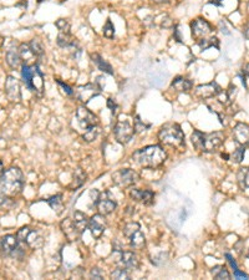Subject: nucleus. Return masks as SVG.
Listing matches in <instances>:
<instances>
[{
  "instance_id": "obj_1",
  "label": "nucleus",
  "mask_w": 249,
  "mask_h": 280,
  "mask_svg": "<svg viewBox=\"0 0 249 280\" xmlns=\"http://www.w3.org/2000/svg\"><path fill=\"white\" fill-rule=\"evenodd\" d=\"M132 161L143 168H159L167 161V152L160 145L146 146L132 153Z\"/></svg>"
},
{
  "instance_id": "obj_2",
  "label": "nucleus",
  "mask_w": 249,
  "mask_h": 280,
  "mask_svg": "<svg viewBox=\"0 0 249 280\" xmlns=\"http://www.w3.org/2000/svg\"><path fill=\"white\" fill-rule=\"evenodd\" d=\"M24 188V174L18 167H10L0 176V192L8 197L18 196Z\"/></svg>"
},
{
  "instance_id": "obj_3",
  "label": "nucleus",
  "mask_w": 249,
  "mask_h": 280,
  "mask_svg": "<svg viewBox=\"0 0 249 280\" xmlns=\"http://www.w3.org/2000/svg\"><path fill=\"white\" fill-rule=\"evenodd\" d=\"M192 145L196 149L207 153H213L217 152L224 143V134L223 132H212V134H203V132L195 130L192 136H191Z\"/></svg>"
},
{
  "instance_id": "obj_4",
  "label": "nucleus",
  "mask_w": 249,
  "mask_h": 280,
  "mask_svg": "<svg viewBox=\"0 0 249 280\" xmlns=\"http://www.w3.org/2000/svg\"><path fill=\"white\" fill-rule=\"evenodd\" d=\"M157 137L160 142L165 146L176 147V148L184 146V134L178 123H173V122L165 123L160 129Z\"/></svg>"
},
{
  "instance_id": "obj_5",
  "label": "nucleus",
  "mask_w": 249,
  "mask_h": 280,
  "mask_svg": "<svg viewBox=\"0 0 249 280\" xmlns=\"http://www.w3.org/2000/svg\"><path fill=\"white\" fill-rule=\"evenodd\" d=\"M21 76L26 87L32 92L41 96L44 90V75L39 69V64L21 66Z\"/></svg>"
},
{
  "instance_id": "obj_6",
  "label": "nucleus",
  "mask_w": 249,
  "mask_h": 280,
  "mask_svg": "<svg viewBox=\"0 0 249 280\" xmlns=\"http://www.w3.org/2000/svg\"><path fill=\"white\" fill-rule=\"evenodd\" d=\"M123 234L124 237L129 239L130 244H131L132 248L141 249L145 246L146 244V238L142 231H141L140 224L136 222H130L126 226L123 227Z\"/></svg>"
},
{
  "instance_id": "obj_7",
  "label": "nucleus",
  "mask_w": 249,
  "mask_h": 280,
  "mask_svg": "<svg viewBox=\"0 0 249 280\" xmlns=\"http://www.w3.org/2000/svg\"><path fill=\"white\" fill-rule=\"evenodd\" d=\"M191 32H192V38L197 43L204 40V39L214 37V30H213L212 25L202 18H197L191 23Z\"/></svg>"
},
{
  "instance_id": "obj_8",
  "label": "nucleus",
  "mask_w": 249,
  "mask_h": 280,
  "mask_svg": "<svg viewBox=\"0 0 249 280\" xmlns=\"http://www.w3.org/2000/svg\"><path fill=\"white\" fill-rule=\"evenodd\" d=\"M138 179H140L138 173L131 168H121L112 174V182L121 188L131 187L138 182Z\"/></svg>"
},
{
  "instance_id": "obj_9",
  "label": "nucleus",
  "mask_w": 249,
  "mask_h": 280,
  "mask_svg": "<svg viewBox=\"0 0 249 280\" xmlns=\"http://www.w3.org/2000/svg\"><path fill=\"white\" fill-rule=\"evenodd\" d=\"M19 240L16 235L8 234L0 238V254L3 257H18V253L20 252L19 248Z\"/></svg>"
},
{
  "instance_id": "obj_10",
  "label": "nucleus",
  "mask_w": 249,
  "mask_h": 280,
  "mask_svg": "<svg viewBox=\"0 0 249 280\" xmlns=\"http://www.w3.org/2000/svg\"><path fill=\"white\" fill-rule=\"evenodd\" d=\"M113 135L118 143L126 145L134 137L135 130L127 121H117V123L113 127Z\"/></svg>"
},
{
  "instance_id": "obj_11",
  "label": "nucleus",
  "mask_w": 249,
  "mask_h": 280,
  "mask_svg": "<svg viewBox=\"0 0 249 280\" xmlns=\"http://www.w3.org/2000/svg\"><path fill=\"white\" fill-rule=\"evenodd\" d=\"M96 208H98L99 213L102 215L111 214L117 208V203L113 201V198L110 196V192H100V196L96 201Z\"/></svg>"
},
{
  "instance_id": "obj_12",
  "label": "nucleus",
  "mask_w": 249,
  "mask_h": 280,
  "mask_svg": "<svg viewBox=\"0 0 249 280\" xmlns=\"http://www.w3.org/2000/svg\"><path fill=\"white\" fill-rule=\"evenodd\" d=\"M76 120L79 122L80 126L82 129H88V127L98 126L99 125V118L92 111H90L87 107L80 106L76 110Z\"/></svg>"
},
{
  "instance_id": "obj_13",
  "label": "nucleus",
  "mask_w": 249,
  "mask_h": 280,
  "mask_svg": "<svg viewBox=\"0 0 249 280\" xmlns=\"http://www.w3.org/2000/svg\"><path fill=\"white\" fill-rule=\"evenodd\" d=\"M106 220H105V215L98 214L92 215V217L88 220V227L87 229L90 231L91 235H92L95 239H99L100 237H101L102 234H104V232L106 231Z\"/></svg>"
},
{
  "instance_id": "obj_14",
  "label": "nucleus",
  "mask_w": 249,
  "mask_h": 280,
  "mask_svg": "<svg viewBox=\"0 0 249 280\" xmlns=\"http://www.w3.org/2000/svg\"><path fill=\"white\" fill-rule=\"evenodd\" d=\"M5 94L12 102H20L21 87L18 79L13 76L7 77V80H5Z\"/></svg>"
},
{
  "instance_id": "obj_15",
  "label": "nucleus",
  "mask_w": 249,
  "mask_h": 280,
  "mask_svg": "<svg viewBox=\"0 0 249 280\" xmlns=\"http://www.w3.org/2000/svg\"><path fill=\"white\" fill-rule=\"evenodd\" d=\"M222 91L217 82H208V84L199 85L196 87L195 95L202 100H211L214 99L218 94Z\"/></svg>"
},
{
  "instance_id": "obj_16",
  "label": "nucleus",
  "mask_w": 249,
  "mask_h": 280,
  "mask_svg": "<svg viewBox=\"0 0 249 280\" xmlns=\"http://www.w3.org/2000/svg\"><path fill=\"white\" fill-rule=\"evenodd\" d=\"M101 91V87H99L96 84H87L84 86H80L76 91V96L77 99L80 100L81 102L86 104V102L90 101L91 99L98 96Z\"/></svg>"
},
{
  "instance_id": "obj_17",
  "label": "nucleus",
  "mask_w": 249,
  "mask_h": 280,
  "mask_svg": "<svg viewBox=\"0 0 249 280\" xmlns=\"http://www.w3.org/2000/svg\"><path fill=\"white\" fill-rule=\"evenodd\" d=\"M60 227H61V231L64 234H65V237L68 238L70 242H75V240L79 239L80 235H81V232L79 231V228H77V226L75 224V222L71 217L65 218V220L60 223Z\"/></svg>"
},
{
  "instance_id": "obj_18",
  "label": "nucleus",
  "mask_w": 249,
  "mask_h": 280,
  "mask_svg": "<svg viewBox=\"0 0 249 280\" xmlns=\"http://www.w3.org/2000/svg\"><path fill=\"white\" fill-rule=\"evenodd\" d=\"M233 137L238 145L247 147L249 143V125L243 122L237 123L233 129Z\"/></svg>"
},
{
  "instance_id": "obj_19",
  "label": "nucleus",
  "mask_w": 249,
  "mask_h": 280,
  "mask_svg": "<svg viewBox=\"0 0 249 280\" xmlns=\"http://www.w3.org/2000/svg\"><path fill=\"white\" fill-rule=\"evenodd\" d=\"M130 197L135 202L145 204V206H151L154 202V193L149 190H131L130 191Z\"/></svg>"
},
{
  "instance_id": "obj_20",
  "label": "nucleus",
  "mask_w": 249,
  "mask_h": 280,
  "mask_svg": "<svg viewBox=\"0 0 249 280\" xmlns=\"http://www.w3.org/2000/svg\"><path fill=\"white\" fill-rule=\"evenodd\" d=\"M120 263L122 268H126L127 270H136L140 267V259L132 252H121Z\"/></svg>"
},
{
  "instance_id": "obj_21",
  "label": "nucleus",
  "mask_w": 249,
  "mask_h": 280,
  "mask_svg": "<svg viewBox=\"0 0 249 280\" xmlns=\"http://www.w3.org/2000/svg\"><path fill=\"white\" fill-rule=\"evenodd\" d=\"M25 243L32 249H39L44 245V237L39 231H34L30 228L27 232L26 238H25Z\"/></svg>"
},
{
  "instance_id": "obj_22",
  "label": "nucleus",
  "mask_w": 249,
  "mask_h": 280,
  "mask_svg": "<svg viewBox=\"0 0 249 280\" xmlns=\"http://www.w3.org/2000/svg\"><path fill=\"white\" fill-rule=\"evenodd\" d=\"M19 54H20L21 60H23V65H34L38 64V57L33 52L29 44H21L20 49H19Z\"/></svg>"
},
{
  "instance_id": "obj_23",
  "label": "nucleus",
  "mask_w": 249,
  "mask_h": 280,
  "mask_svg": "<svg viewBox=\"0 0 249 280\" xmlns=\"http://www.w3.org/2000/svg\"><path fill=\"white\" fill-rule=\"evenodd\" d=\"M171 87L174 88V91H177V92L187 94V92H190L191 90H192L193 84H192V81H191V80L186 79V77L178 76V77H176V79L173 80L172 84H171Z\"/></svg>"
},
{
  "instance_id": "obj_24",
  "label": "nucleus",
  "mask_w": 249,
  "mask_h": 280,
  "mask_svg": "<svg viewBox=\"0 0 249 280\" xmlns=\"http://www.w3.org/2000/svg\"><path fill=\"white\" fill-rule=\"evenodd\" d=\"M7 63L12 69H20L23 66V60H21L20 54L18 49H9L7 52Z\"/></svg>"
},
{
  "instance_id": "obj_25",
  "label": "nucleus",
  "mask_w": 249,
  "mask_h": 280,
  "mask_svg": "<svg viewBox=\"0 0 249 280\" xmlns=\"http://www.w3.org/2000/svg\"><path fill=\"white\" fill-rule=\"evenodd\" d=\"M91 60H92V63L95 64L96 68H98L100 71H102V73L110 74V75H113L112 66L110 65L107 61H105L104 59H102V57L100 56L99 54H91Z\"/></svg>"
},
{
  "instance_id": "obj_26",
  "label": "nucleus",
  "mask_w": 249,
  "mask_h": 280,
  "mask_svg": "<svg viewBox=\"0 0 249 280\" xmlns=\"http://www.w3.org/2000/svg\"><path fill=\"white\" fill-rule=\"evenodd\" d=\"M73 220L75 222V224L77 226L80 232H84L85 229H87L88 227V218L85 213L80 212V210H75L73 214Z\"/></svg>"
},
{
  "instance_id": "obj_27",
  "label": "nucleus",
  "mask_w": 249,
  "mask_h": 280,
  "mask_svg": "<svg viewBox=\"0 0 249 280\" xmlns=\"http://www.w3.org/2000/svg\"><path fill=\"white\" fill-rule=\"evenodd\" d=\"M57 45L60 48H73L76 45V41L74 40L71 33H60L59 37H57Z\"/></svg>"
},
{
  "instance_id": "obj_28",
  "label": "nucleus",
  "mask_w": 249,
  "mask_h": 280,
  "mask_svg": "<svg viewBox=\"0 0 249 280\" xmlns=\"http://www.w3.org/2000/svg\"><path fill=\"white\" fill-rule=\"evenodd\" d=\"M49 206L51 207V209L54 210L55 213L60 214L64 209V199H63V195H55L52 197H50L48 199Z\"/></svg>"
},
{
  "instance_id": "obj_29",
  "label": "nucleus",
  "mask_w": 249,
  "mask_h": 280,
  "mask_svg": "<svg viewBox=\"0 0 249 280\" xmlns=\"http://www.w3.org/2000/svg\"><path fill=\"white\" fill-rule=\"evenodd\" d=\"M86 181V173L81 170V168H76L74 173V179L73 183L70 184V188H79L84 184V182Z\"/></svg>"
},
{
  "instance_id": "obj_30",
  "label": "nucleus",
  "mask_w": 249,
  "mask_h": 280,
  "mask_svg": "<svg viewBox=\"0 0 249 280\" xmlns=\"http://www.w3.org/2000/svg\"><path fill=\"white\" fill-rule=\"evenodd\" d=\"M212 275L214 276L215 279H231V274H229V271L227 270V268L224 267V265H215V267L212 268Z\"/></svg>"
},
{
  "instance_id": "obj_31",
  "label": "nucleus",
  "mask_w": 249,
  "mask_h": 280,
  "mask_svg": "<svg viewBox=\"0 0 249 280\" xmlns=\"http://www.w3.org/2000/svg\"><path fill=\"white\" fill-rule=\"evenodd\" d=\"M99 132H100L99 125L98 126L88 127V129L85 130V134L82 135V138H84V141H86V142H94V141L98 138Z\"/></svg>"
},
{
  "instance_id": "obj_32",
  "label": "nucleus",
  "mask_w": 249,
  "mask_h": 280,
  "mask_svg": "<svg viewBox=\"0 0 249 280\" xmlns=\"http://www.w3.org/2000/svg\"><path fill=\"white\" fill-rule=\"evenodd\" d=\"M238 182L242 188H249V167L240 168L238 172Z\"/></svg>"
},
{
  "instance_id": "obj_33",
  "label": "nucleus",
  "mask_w": 249,
  "mask_h": 280,
  "mask_svg": "<svg viewBox=\"0 0 249 280\" xmlns=\"http://www.w3.org/2000/svg\"><path fill=\"white\" fill-rule=\"evenodd\" d=\"M244 154H245V147L239 146L238 148H236L233 152H232L231 156H229V160H231L233 163H242V161L244 160Z\"/></svg>"
},
{
  "instance_id": "obj_34",
  "label": "nucleus",
  "mask_w": 249,
  "mask_h": 280,
  "mask_svg": "<svg viewBox=\"0 0 249 280\" xmlns=\"http://www.w3.org/2000/svg\"><path fill=\"white\" fill-rule=\"evenodd\" d=\"M29 45H30V48H32L33 52H34V54H35V56L38 57V60L43 59V56H44V46H43V44H41L40 41L38 40V39H34V40L30 41Z\"/></svg>"
},
{
  "instance_id": "obj_35",
  "label": "nucleus",
  "mask_w": 249,
  "mask_h": 280,
  "mask_svg": "<svg viewBox=\"0 0 249 280\" xmlns=\"http://www.w3.org/2000/svg\"><path fill=\"white\" fill-rule=\"evenodd\" d=\"M198 46L201 48V50H207L209 48H218V44H220V41H218V39L215 37H211L208 39H204V40L199 41Z\"/></svg>"
},
{
  "instance_id": "obj_36",
  "label": "nucleus",
  "mask_w": 249,
  "mask_h": 280,
  "mask_svg": "<svg viewBox=\"0 0 249 280\" xmlns=\"http://www.w3.org/2000/svg\"><path fill=\"white\" fill-rule=\"evenodd\" d=\"M112 279H130V273L126 268H117L111 273Z\"/></svg>"
},
{
  "instance_id": "obj_37",
  "label": "nucleus",
  "mask_w": 249,
  "mask_h": 280,
  "mask_svg": "<svg viewBox=\"0 0 249 280\" xmlns=\"http://www.w3.org/2000/svg\"><path fill=\"white\" fill-rule=\"evenodd\" d=\"M148 127L149 125H146L145 122L141 120L140 116H136V117H135V126H134L135 134H142V132L147 131Z\"/></svg>"
},
{
  "instance_id": "obj_38",
  "label": "nucleus",
  "mask_w": 249,
  "mask_h": 280,
  "mask_svg": "<svg viewBox=\"0 0 249 280\" xmlns=\"http://www.w3.org/2000/svg\"><path fill=\"white\" fill-rule=\"evenodd\" d=\"M104 35L105 38L107 39H112L113 35H115V27L111 23V20H107L104 25Z\"/></svg>"
},
{
  "instance_id": "obj_39",
  "label": "nucleus",
  "mask_w": 249,
  "mask_h": 280,
  "mask_svg": "<svg viewBox=\"0 0 249 280\" xmlns=\"http://www.w3.org/2000/svg\"><path fill=\"white\" fill-rule=\"evenodd\" d=\"M56 27L59 29L60 33H70V23H69L66 19H59V20L55 23Z\"/></svg>"
},
{
  "instance_id": "obj_40",
  "label": "nucleus",
  "mask_w": 249,
  "mask_h": 280,
  "mask_svg": "<svg viewBox=\"0 0 249 280\" xmlns=\"http://www.w3.org/2000/svg\"><path fill=\"white\" fill-rule=\"evenodd\" d=\"M90 276L92 279H102V271H101V269L94 268L92 270H91Z\"/></svg>"
},
{
  "instance_id": "obj_41",
  "label": "nucleus",
  "mask_w": 249,
  "mask_h": 280,
  "mask_svg": "<svg viewBox=\"0 0 249 280\" xmlns=\"http://www.w3.org/2000/svg\"><path fill=\"white\" fill-rule=\"evenodd\" d=\"M57 84L61 86V87L64 88V91H65V92L68 94V95H74V91H73V88L70 87V86L64 84V82L60 81V80H57Z\"/></svg>"
},
{
  "instance_id": "obj_42",
  "label": "nucleus",
  "mask_w": 249,
  "mask_h": 280,
  "mask_svg": "<svg viewBox=\"0 0 249 280\" xmlns=\"http://www.w3.org/2000/svg\"><path fill=\"white\" fill-rule=\"evenodd\" d=\"M234 278L236 279H248L249 276L247 275V274L242 273L239 269H236V270H234Z\"/></svg>"
},
{
  "instance_id": "obj_43",
  "label": "nucleus",
  "mask_w": 249,
  "mask_h": 280,
  "mask_svg": "<svg viewBox=\"0 0 249 280\" xmlns=\"http://www.w3.org/2000/svg\"><path fill=\"white\" fill-rule=\"evenodd\" d=\"M226 258H227V260H228V262H229V264H231V267L233 268L234 270H236V269H238L236 260L233 259V257H232L231 254H229V253H227V254H226Z\"/></svg>"
},
{
  "instance_id": "obj_44",
  "label": "nucleus",
  "mask_w": 249,
  "mask_h": 280,
  "mask_svg": "<svg viewBox=\"0 0 249 280\" xmlns=\"http://www.w3.org/2000/svg\"><path fill=\"white\" fill-rule=\"evenodd\" d=\"M107 106H109V109L111 110L112 113L116 112V109H117V105H116V102L113 101L112 99H109L107 100Z\"/></svg>"
},
{
  "instance_id": "obj_45",
  "label": "nucleus",
  "mask_w": 249,
  "mask_h": 280,
  "mask_svg": "<svg viewBox=\"0 0 249 280\" xmlns=\"http://www.w3.org/2000/svg\"><path fill=\"white\" fill-rule=\"evenodd\" d=\"M243 77H248L249 76V64H247V65L243 68Z\"/></svg>"
},
{
  "instance_id": "obj_46",
  "label": "nucleus",
  "mask_w": 249,
  "mask_h": 280,
  "mask_svg": "<svg viewBox=\"0 0 249 280\" xmlns=\"http://www.w3.org/2000/svg\"><path fill=\"white\" fill-rule=\"evenodd\" d=\"M244 37L249 40V23L247 24V26L244 27Z\"/></svg>"
},
{
  "instance_id": "obj_47",
  "label": "nucleus",
  "mask_w": 249,
  "mask_h": 280,
  "mask_svg": "<svg viewBox=\"0 0 249 280\" xmlns=\"http://www.w3.org/2000/svg\"><path fill=\"white\" fill-rule=\"evenodd\" d=\"M156 4H165V3H170V0H152Z\"/></svg>"
},
{
  "instance_id": "obj_48",
  "label": "nucleus",
  "mask_w": 249,
  "mask_h": 280,
  "mask_svg": "<svg viewBox=\"0 0 249 280\" xmlns=\"http://www.w3.org/2000/svg\"><path fill=\"white\" fill-rule=\"evenodd\" d=\"M3 172H4V167H3V163L0 162V176L3 174Z\"/></svg>"
},
{
  "instance_id": "obj_49",
  "label": "nucleus",
  "mask_w": 249,
  "mask_h": 280,
  "mask_svg": "<svg viewBox=\"0 0 249 280\" xmlns=\"http://www.w3.org/2000/svg\"><path fill=\"white\" fill-rule=\"evenodd\" d=\"M247 257L249 258V249H248V253H247Z\"/></svg>"
},
{
  "instance_id": "obj_50",
  "label": "nucleus",
  "mask_w": 249,
  "mask_h": 280,
  "mask_svg": "<svg viewBox=\"0 0 249 280\" xmlns=\"http://www.w3.org/2000/svg\"><path fill=\"white\" fill-rule=\"evenodd\" d=\"M247 147H248V148H249V143H248V146H247Z\"/></svg>"
}]
</instances>
